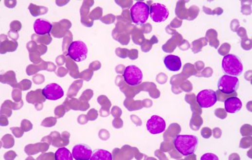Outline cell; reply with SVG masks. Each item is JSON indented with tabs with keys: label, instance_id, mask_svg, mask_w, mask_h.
<instances>
[{
	"label": "cell",
	"instance_id": "10",
	"mask_svg": "<svg viewBox=\"0 0 252 160\" xmlns=\"http://www.w3.org/2000/svg\"><path fill=\"white\" fill-rule=\"evenodd\" d=\"M42 94L44 97L50 101H56L61 99L64 96V90L60 85L56 83H51L47 85L42 90Z\"/></svg>",
	"mask_w": 252,
	"mask_h": 160
},
{
	"label": "cell",
	"instance_id": "16",
	"mask_svg": "<svg viewBox=\"0 0 252 160\" xmlns=\"http://www.w3.org/2000/svg\"><path fill=\"white\" fill-rule=\"evenodd\" d=\"M54 157L56 160H72L73 159L72 154H71L70 151L66 148L58 149L54 154Z\"/></svg>",
	"mask_w": 252,
	"mask_h": 160
},
{
	"label": "cell",
	"instance_id": "7",
	"mask_svg": "<svg viewBox=\"0 0 252 160\" xmlns=\"http://www.w3.org/2000/svg\"><path fill=\"white\" fill-rule=\"evenodd\" d=\"M197 101L202 108H211L218 101V96L215 90L206 89L197 94Z\"/></svg>",
	"mask_w": 252,
	"mask_h": 160
},
{
	"label": "cell",
	"instance_id": "3",
	"mask_svg": "<svg viewBox=\"0 0 252 160\" xmlns=\"http://www.w3.org/2000/svg\"><path fill=\"white\" fill-rule=\"evenodd\" d=\"M149 14L150 8L147 3L142 1H138L130 9L131 20L137 25L145 23L149 17Z\"/></svg>",
	"mask_w": 252,
	"mask_h": 160
},
{
	"label": "cell",
	"instance_id": "5",
	"mask_svg": "<svg viewBox=\"0 0 252 160\" xmlns=\"http://www.w3.org/2000/svg\"><path fill=\"white\" fill-rule=\"evenodd\" d=\"M87 46L83 41H73L69 47L68 55L74 61H85L87 59Z\"/></svg>",
	"mask_w": 252,
	"mask_h": 160
},
{
	"label": "cell",
	"instance_id": "2",
	"mask_svg": "<svg viewBox=\"0 0 252 160\" xmlns=\"http://www.w3.org/2000/svg\"><path fill=\"white\" fill-rule=\"evenodd\" d=\"M222 67L224 72L230 76H240L244 70L240 58L233 54L224 56L222 59Z\"/></svg>",
	"mask_w": 252,
	"mask_h": 160
},
{
	"label": "cell",
	"instance_id": "12",
	"mask_svg": "<svg viewBox=\"0 0 252 160\" xmlns=\"http://www.w3.org/2000/svg\"><path fill=\"white\" fill-rule=\"evenodd\" d=\"M224 107L228 113L234 114L242 109V103L239 98L233 96L226 100Z\"/></svg>",
	"mask_w": 252,
	"mask_h": 160
},
{
	"label": "cell",
	"instance_id": "15",
	"mask_svg": "<svg viewBox=\"0 0 252 160\" xmlns=\"http://www.w3.org/2000/svg\"><path fill=\"white\" fill-rule=\"evenodd\" d=\"M112 154L108 151L102 150V149L94 150V152L92 153V157L90 158L91 160H112Z\"/></svg>",
	"mask_w": 252,
	"mask_h": 160
},
{
	"label": "cell",
	"instance_id": "6",
	"mask_svg": "<svg viewBox=\"0 0 252 160\" xmlns=\"http://www.w3.org/2000/svg\"><path fill=\"white\" fill-rule=\"evenodd\" d=\"M124 81L130 86L140 85L143 80V72L136 65H129L126 67L123 74Z\"/></svg>",
	"mask_w": 252,
	"mask_h": 160
},
{
	"label": "cell",
	"instance_id": "1",
	"mask_svg": "<svg viewBox=\"0 0 252 160\" xmlns=\"http://www.w3.org/2000/svg\"><path fill=\"white\" fill-rule=\"evenodd\" d=\"M175 148L183 156L194 154L198 144V138L194 135H178L173 141Z\"/></svg>",
	"mask_w": 252,
	"mask_h": 160
},
{
	"label": "cell",
	"instance_id": "13",
	"mask_svg": "<svg viewBox=\"0 0 252 160\" xmlns=\"http://www.w3.org/2000/svg\"><path fill=\"white\" fill-rule=\"evenodd\" d=\"M166 68L171 71H179L182 67V62L180 57L173 54H169L164 59Z\"/></svg>",
	"mask_w": 252,
	"mask_h": 160
},
{
	"label": "cell",
	"instance_id": "17",
	"mask_svg": "<svg viewBox=\"0 0 252 160\" xmlns=\"http://www.w3.org/2000/svg\"><path fill=\"white\" fill-rule=\"evenodd\" d=\"M202 160H218V158L217 157L215 154H211V153H208V154H204L200 158Z\"/></svg>",
	"mask_w": 252,
	"mask_h": 160
},
{
	"label": "cell",
	"instance_id": "9",
	"mask_svg": "<svg viewBox=\"0 0 252 160\" xmlns=\"http://www.w3.org/2000/svg\"><path fill=\"white\" fill-rule=\"evenodd\" d=\"M146 127L151 134H159L165 130L166 123L165 120L161 116L153 115L150 119L148 120Z\"/></svg>",
	"mask_w": 252,
	"mask_h": 160
},
{
	"label": "cell",
	"instance_id": "14",
	"mask_svg": "<svg viewBox=\"0 0 252 160\" xmlns=\"http://www.w3.org/2000/svg\"><path fill=\"white\" fill-rule=\"evenodd\" d=\"M34 30L36 34L43 35L49 34L52 30L53 25L49 21L44 19H36L34 23Z\"/></svg>",
	"mask_w": 252,
	"mask_h": 160
},
{
	"label": "cell",
	"instance_id": "4",
	"mask_svg": "<svg viewBox=\"0 0 252 160\" xmlns=\"http://www.w3.org/2000/svg\"><path fill=\"white\" fill-rule=\"evenodd\" d=\"M240 81L236 76L226 75L220 78L218 82L219 91L222 93L230 94L235 92L239 88Z\"/></svg>",
	"mask_w": 252,
	"mask_h": 160
},
{
	"label": "cell",
	"instance_id": "8",
	"mask_svg": "<svg viewBox=\"0 0 252 160\" xmlns=\"http://www.w3.org/2000/svg\"><path fill=\"white\" fill-rule=\"evenodd\" d=\"M169 16V10L165 5L160 3H154L151 5L149 16L154 22H163L167 19Z\"/></svg>",
	"mask_w": 252,
	"mask_h": 160
},
{
	"label": "cell",
	"instance_id": "11",
	"mask_svg": "<svg viewBox=\"0 0 252 160\" xmlns=\"http://www.w3.org/2000/svg\"><path fill=\"white\" fill-rule=\"evenodd\" d=\"M73 158L76 160H89L92 155V150L89 145L77 144L72 148Z\"/></svg>",
	"mask_w": 252,
	"mask_h": 160
}]
</instances>
